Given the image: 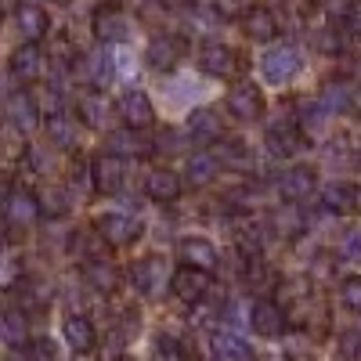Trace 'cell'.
Listing matches in <instances>:
<instances>
[{"label": "cell", "mask_w": 361, "mask_h": 361, "mask_svg": "<svg viewBox=\"0 0 361 361\" xmlns=\"http://www.w3.org/2000/svg\"><path fill=\"white\" fill-rule=\"evenodd\" d=\"M347 29H350L354 37H361V0H354L350 11H347Z\"/></svg>", "instance_id": "obj_43"}, {"label": "cell", "mask_w": 361, "mask_h": 361, "mask_svg": "<svg viewBox=\"0 0 361 361\" xmlns=\"http://www.w3.org/2000/svg\"><path fill=\"white\" fill-rule=\"evenodd\" d=\"M44 66H47V58H44V51H40L33 40H25V44L11 54V76H15L18 83H37V80L44 76Z\"/></svg>", "instance_id": "obj_15"}, {"label": "cell", "mask_w": 361, "mask_h": 361, "mask_svg": "<svg viewBox=\"0 0 361 361\" xmlns=\"http://www.w3.org/2000/svg\"><path fill=\"white\" fill-rule=\"evenodd\" d=\"M90 170H94V192L102 195H116L119 185H123V156H116V152L98 156L90 163Z\"/></svg>", "instance_id": "obj_19"}, {"label": "cell", "mask_w": 361, "mask_h": 361, "mask_svg": "<svg viewBox=\"0 0 361 361\" xmlns=\"http://www.w3.org/2000/svg\"><path fill=\"white\" fill-rule=\"evenodd\" d=\"M221 156L217 152H195V156H188V163H185V185H192V188H202V185H209L217 173H221Z\"/></svg>", "instance_id": "obj_24"}, {"label": "cell", "mask_w": 361, "mask_h": 361, "mask_svg": "<svg viewBox=\"0 0 361 361\" xmlns=\"http://www.w3.org/2000/svg\"><path fill=\"white\" fill-rule=\"evenodd\" d=\"M159 357H163V361H185V350H180V343H177V340L159 336Z\"/></svg>", "instance_id": "obj_41"}, {"label": "cell", "mask_w": 361, "mask_h": 361, "mask_svg": "<svg viewBox=\"0 0 361 361\" xmlns=\"http://www.w3.org/2000/svg\"><path fill=\"white\" fill-rule=\"evenodd\" d=\"M199 69H202L206 76L228 80V76L238 69V54H235L228 44H202V51H199Z\"/></svg>", "instance_id": "obj_16"}, {"label": "cell", "mask_w": 361, "mask_h": 361, "mask_svg": "<svg viewBox=\"0 0 361 361\" xmlns=\"http://www.w3.org/2000/svg\"><path fill=\"white\" fill-rule=\"evenodd\" d=\"M188 137L195 145H214L224 137V123H221V116L214 109H195L188 116Z\"/></svg>", "instance_id": "obj_21"}, {"label": "cell", "mask_w": 361, "mask_h": 361, "mask_svg": "<svg viewBox=\"0 0 361 361\" xmlns=\"http://www.w3.org/2000/svg\"><path fill=\"white\" fill-rule=\"evenodd\" d=\"M109 152H116V156H145L148 152V141L141 137V130L137 127H123V130H116L112 137H109Z\"/></svg>", "instance_id": "obj_30"}, {"label": "cell", "mask_w": 361, "mask_h": 361, "mask_svg": "<svg viewBox=\"0 0 361 361\" xmlns=\"http://www.w3.org/2000/svg\"><path fill=\"white\" fill-rule=\"evenodd\" d=\"M76 109H80V123H87L90 130H105L112 119H116V109L119 105H112L102 90H87Z\"/></svg>", "instance_id": "obj_13"}, {"label": "cell", "mask_w": 361, "mask_h": 361, "mask_svg": "<svg viewBox=\"0 0 361 361\" xmlns=\"http://www.w3.org/2000/svg\"><path fill=\"white\" fill-rule=\"evenodd\" d=\"M340 300H343L347 311L361 314V279H347V282L340 286Z\"/></svg>", "instance_id": "obj_38"}, {"label": "cell", "mask_w": 361, "mask_h": 361, "mask_svg": "<svg viewBox=\"0 0 361 361\" xmlns=\"http://www.w3.org/2000/svg\"><path fill=\"white\" fill-rule=\"evenodd\" d=\"M37 195H40V209H44L47 217H62L66 209H69V195L62 188H44Z\"/></svg>", "instance_id": "obj_33"}, {"label": "cell", "mask_w": 361, "mask_h": 361, "mask_svg": "<svg viewBox=\"0 0 361 361\" xmlns=\"http://www.w3.org/2000/svg\"><path fill=\"white\" fill-rule=\"evenodd\" d=\"M145 195L152 199V202H173L180 195V173L166 170V166H156V170H148L145 177Z\"/></svg>", "instance_id": "obj_22"}, {"label": "cell", "mask_w": 361, "mask_h": 361, "mask_svg": "<svg viewBox=\"0 0 361 361\" xmlns=\"http://www.w3.org/2000/svg\"><path fill=\"white\" fill-rule=\"evenodd\" d=\"M177 253L185 264H195V267H206V271H217V264H221V253L209 238H185V243L177 246Z\"/></svg>", "instance_id": "obj_26"}, {"label": "cell", "mask_w": 361, "mask_h": 361, "mask_svg": "<svg viewBox=\"0 0 361 361\" xmlns=\"http://www.w3.org/2000/svg\"><path fill=\"white\" fill-rule=\"evenodd\" d=\"M90 29H94V37L102 44H123V40H130L134 22L119 4H102L94 11V18H90Z\"/></svg>", "instance_id": "obj_4"}, {"label": "cell", "mask_w": 361, "mask_h": 361, "mask_svg": "<svg viewBox=\"0 0 361 361\" xmlns=\"http://www.w3.org/2000/svg\"><path fill=\"white\" fill-rule=\"evenodd\" d=\"M119 116H123L127 127L145 130V127H152L156 109H152V102H148L145 90H123V94H119Z\"/></svg>", "instance_id": "obj_17"}, {"label": "cell", "mask_w": 361, "mask_h": 361, "mask_svg": "<svg viewBox=\"0 0 361 361\" xmlns=\"http://www.w3.org/2000/svg\"><path fill=\"white\" fill-rule=\"evenodd\" d=\"M322 102L329 105V112H347L354 105V94H350V87L347 83H329L322 90Z\"/></svg>", "instance_id": "obj_32"}, {"label": "cell", "mask_w": 361, "mask_h": 361, "mask_svg": "<svg viewBox=\"0 0 361 361\" xmlns=\"http://www.w3.org/2000/svg\"><path fill=\"white\" fill-rule=\"evenodd\" d=\"M62 336H66V343L76 354H90L98 347V329H94V322H90L87 314H69L66 325H62Z\"/></svg>", "instance_id": "obj_20"}, {"label": "cell", "mask_w": 361, "mask_h": 361, "mask_svg": "<svg viewBox=\"0 0 361 361\" xmlns=\"http://www.w3.org/2000/svg\"><path fill=\"white\" fill-rule=\"evenodd\" d=\"M243 29H246L250 40L267 44V40L279 37V18H275V11H271V8H250L243 15Z\"/></svg>", "instance_id": "obj_25"}, {"label": "cell", "mask_w": 361, "mask_h": 361, "mask_svg": "<svg viewBox=\"0 0 361 361\" xmlns=\"http://www.w3.org/2000/svg\"><path fill=\"white\" fill-rule=\"evenodd\" d=\"M0 340H4L11 350L25 347L29 343V314L18 311V307H11L4 318H0Z\"/></svg>", "instance_id": "obj_27"}, {"label": "cell", "mask_w": 361, "mask_h": 361, "mask_svg": "<svg viewBox=\"0 0 361 361\" xmlns=\"http://www.w3.org/2000/svg\"><path fill=\"white\" fill-rule=\"evenodd\" d=\"M44 214L40 209V195L29 192V188H11L8 192V202H4V217L11 228H29L37 224V217Z\"/></svg>", "instance_id": "obj_8"}, {"label": "cell", "mask_w": 361, "mask_h": 361, "mask_svg": "<svg viewBox=\"0 0 361 361\" xmlns=\"http://www.w3.org/2000/svg\"><path fill=\"white\" fill-rule=\"evenodd\" d=\"M188 51V40L185 37H173V33H159L148 40L145 47V66L156 69V73H173L180 66V58Z\"/></svg>", "instance_id": "obj_3"}, {"label": "cell", "mask_w": 361, "mask_h": 361, "mask_svg": "<svg viewBox=\"0 0 361 361\" xmlns=\"http://www.w3.org/2000/svg\"><path fill=\"white\" fill-rule=\"evenodd\" d=\"M304 69V54H300L293 44H279L271 47L267 54H260V76L271 83V87H286L300 76Z\"/></svg>", "instance_id": "obj_1"}, {"label": "cell", "mask_w": 361, "mask_h": 361, "mask_svg": "<svg viewBox=\"0 0 361 361\" xmlns=\"http://www.w3.org/2000/svg\"><path fill=\"white\" fill-rule=\"evenodd\" d=\"M83 279H87V289H98V293H112V289H116V282H119L116 267H112L105 257L87 260V264H83Z\"/></svg>", "instance_id": "obj_29"}, {"label": "cell", "mask_w": 361, "mask_h": 361, "mask_svg": "<svg viewBox=\"0 0 361 361\" xmlns=\"http://www.w3.org/2000/svg\"><path fill=\"white\" fill-rule=\"evenodd\" d=\"M246 279H250V286H271V282H275L271 267H267L260 257H250V260H246Z\"/></svg>", "instance_id": "obj_37"}, {"label": "cell", "mask_w": 361, "mask_h": 361, "mask_svg": "<svg viewBox=\"0 0 361 361\" xmlns=\"http://www.w3.org/2000/svg\"><path fill=\"white\" fill-rule=\"evenodd\" d=\"M325 116H329V105L318 102V98H300L296 102V123L304 127V134H322Z\"/></svg>", "instance_id": "obj_28"}, {"label": "cell", "mask_w": 361, "mask_h": 361, "mask_svg": "<svg viewBox=\"0 0 361 361\" xmlns=\"http://www.w3.org/2000/svg\"><path fill=\"white\" fill-rule=\"evenodd\" d=\"M209 347H214L217 361H253V347L231 329H221V333L209 336Z\"/></svg>", "instance_id": "obj_23"}, {"label": "cell", "mask_w": 361, "mask_h": 361, "mask_svg": "<svg viewBox=\"0 0 361 361\" xmlns=\"http://www.w3.org/2000/svg\"><path fill=\"white\" fill-rule=\"evenodd\" d=\"M94 228L105 235L109 246H130L141 235V221L134 214H127V209H109V214H102L94 221Z\"/></svg>", "instance_id": "obj_6"}, {"label": "cell", "mask_w": 361, "mask_h": 361, "mask_svg": "<svg viewBox=\"0 0 361 361\" xmlns=\"http://www.w3.org/2000/svg\"><path fill=\"white\" fill-rule=\"evenodd\" d=\"M250 325H253V333H260L264 340H275L286 333V325H289V314L282 304H275V300H257V304L250 307Z\"/></svg>", "instance_id": "obj_7"}, {"label": "cell", "mask_w": 361, "mask_h": 361, "mask_svg": "<svg viewBox=\"0 0 361 361\" xmlns=\"http://www.w3.org/2000/svg\"><path fill=\"white\" fill-rule=\"evenodd\" d=\"M340 354L347 361H361V329H347L340 336Z\"/></svg>", "instance_id": "obj_39"}, {"label": "cell", "mask_w": 361, "mask_h": 361, "mask_svg": "<svg viewBox=\"0 0 361 361\" xmlns=\"http://www.w3.org/2000/svg\"><path fill=\"white\" fill-rule=\"evenodd\" d=\"M221 163H228V166H250V148H246V141H224L221 145Z\"/></svg>", "instance_id": "obj_34"}, {"label": "cell", "mask_w": 361, "mask_h": 361, "mask_svg": "<svg viewBox=\"0 0 361 361\" xmlns=\"http://www.w3.org/2000/svg\"><path fill=\"white\" fill-rule=\"evenodd\" d=\"M304 141H307V134H304V127L296 123V116L289 119H279V123H271L267 127V148H271V156H293V152H300L304 148Z\"/></svg>", "instance_id": "obj_9"}, {"label": "cell", "mask_w": 361, "mask_h": 361, "mask_svg": "<svg viewBox=\"0 0 361 361\" xmlns=\"http://www.w3.org/2000/svg\"><path fill=\"white\" fill-rule=\"evenodd\" d=\"M119 361H134V357H119Z\"/></svg>", "instance_id": "obj_45"}, {"label": "cell", "mask_w": 361, "mask_h": 361, "mask_svg": "<svg viewBox=\"0 0 361 361\" xmlns=\"http://www.w3.org/2000/svg\"><path fill=\"white\" fill-rule=\"evenodd\" d=\"M214 282H209V271L206 267H195V264H180L173 271V296L185 300V304H202L209 296Z\"/></svg>", "instance_id": "obj_5"}, {"label": "cell", "mask_w": 361, "mask_h": 361, "mask_svg": "<svg viewBox=\"0 0 361 361\" xmlns=\"http://www.w3.org/2000/svg\"><path fill=\"white\" fill-rule=\"evenodd\" d=\"M8 361H18V357H8Z\"/></svg>", "instance_id": "obj_46"}, {"label": "cell", "mask_w": 361, "mask_h": 361, "mask_svg": "<svg viewBox=\"0 0 361 361\" xmlns=\"http://www.w3.org/2000/svg\"><path fill=\"white\" fill-rule=\"evenodd\" d=\"M47 134H51L54 148H73L76 145V127L69 123L66 116H51L47 119Z\"/></svg>", "instance_id": "obj_31"}, {"label": "cell", "mask_w": 361, "mask_h": 361, "mask_svg": "<svg viewBox=\"0 0 361 361\" xmlns=\"http://www.w3.org/2000/svg\"><path fill=\"white\" fill-rule=\"evenodd\" d=\"M318 188V177H314V166H289L279 173V195L286 202H304L311 199Z\"/></svg>", "instance_id": "obj_10"}, {"label": "cell", "mask_w": 361, "mask_h": 361, "mask_svg": "<svg viewBox=\"0 0 361 361\" xmlns=\"http://www.w3.org/2000/svg\"><path fill=\"white\" fill-rule=\"evenodd\" d=\"M29 357L33 361H58V347L51 340H37L33 347H29Z\"/></svg>", "instance_id": "obj_40"}, {"label": "cell", "mask_w": 361, "mask_h": 361, "mask_svg": "<svg viewBox=\"0 0 361 361\" xmlns=\"http://www.w3.org/2000/svg\"><path fill=\"white\" fill-rule=\"evenodd\" d=\"M275 228H279L282 235H300V231H304V217H300L296 202H293V209H282V214L275 217Z\"/></svg>", "instance_id": "obj_36"}, {"label": "cell", "mask_w": 361, "mask_h": 361, "mask_svg": "<svg viewBox=\"0 0 361 361\" xmlns=\"http://www.w3.org/2000/svg\"><path fill=\"white\" fill-rule=\"evenodd\" d=\"M15 29L22 33V40H44L47 37V29H51V15L40 8V4H33V0H22V4L15 8Z\"/></svg>", "instance_id": "obj_14"}, {"label": "cell", "mask_w": 361, "mask_h": 361, "mask_svg": "<svg viewBox=\"0 0 361 361\" xmlns=\"http://www.w3.org/2000/svg\"><path fill=\"white\" fill-rule=\"evenodd\" d=\"M314 44H318L322 51H336V47H340V44H336V29H322Z\"/></svg>", "instance_id": "obj_44"}, {"label": "cell", "mask_w": 361, "mask_h": 361, "mask_svg": "<svg viewBox=\"0 0 361 361\" xmlns=\"http://www.w3.org/2000/svg\"><path fill=\"white\" fill-rule=\"evenodd\" d=\"M40 102L29 94V90H15V94L8 98V119H11V127L18 134H33L40 127Z\"/></svg>", "instance_id": "obj_11"}, {"label": "cell", "mask_w": 361, "mask_h": 361, "mask_svg": "<svg viewBox=\"0 0 361 361\" xmlns=\"http://www.w3.org/2000/svg\"><path fill=\"white\" fill-rule=\"evenodd\" d=\"M322 206L329 214H357L361 209V188L350 180H333L322 188Z\"/></svg>", "instance_id": "obj_18"}, {"label": "cell", "mask_w": 361, "mask_h": 361, "mask_svg": "<svg viewBox=\"0 0 361 361\" xmlns=\"http://www.w3.org/2000/svg\"><path fill=\"white\" fill-rule=\"evenodd\" d=\"M130 286L141 296H159L166 286H173V271L163 257H141L130 267Z\"/></svg>", "instance_id": "obj_2"}, {"label": "cell", "mask_w": 361, "mask_h": 361, "mask_svg": "<svg viewBox=\"0 0 361 361\" xmlns=\"http://www.w3.org/2000/svg\"><path fill=\"white\" fill-rule=\"evenodd\" d=\"M209 8H214L217 18H235L238 15V0H209Z\"/></svg>", "instance_id": "obj_42"}, {"label": "cell", "mask_w": 361, "mask_h": 361, "mask_svg": "<svg viewBox=\"0 0 361 361\" xmlns=\"http://www.w3.org/2000/svg\"><path fill=\"white\" fill-rule=\"evenodd\" d=\"M340 257L347 264H361V228H350L340 243Z\"/></svg>", "instance_id": "obj_35"}, {"label": "cell", "mask_w": 361, "mask_h": 361, "mask_svg": "<svg viewBox=\"0 0 361 361\" xmlns=\"http://www.w3.org/2000/svg\"><path fill=\"white\" fill-rule=\"evenodd\" d=\"M228 112H231L235 119H243V123H253V119H260V116H264V94H260V87H253V83L231 87Z\"/></svg>", "instance_id": "obj_12"}]
</instances>
